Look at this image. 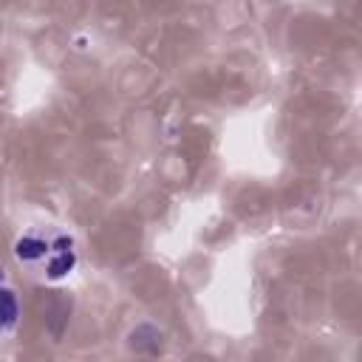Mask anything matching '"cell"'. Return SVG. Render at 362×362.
<instances>
[{"mask_svg":"<svg viewBox=\"0 0 362 362\" xmlns=\"http://www.w3.org/2000/svg\"><path fill=\"white\" fill-rule=\"evenodd\" d=\"M20 320V303L17 294L0 283V334H8Z\"/></svg>","mask_w":362,"mask_h":362,"instance_id":"obj_2","label":"cell"},{"mask_svg":"<svg viewBox=\"0 0 362 362\" xmlns=\"http://www.w3.org/2000/svg\"><path fill=\"white\" fill-rule=\"evenodd\" d=\"M14 257L42 280H59L76 266V243L57 229H28L14 243Z\"/></svg>","mask_w":362,"mask_h":362,"instance_id":"obj_1","label":"cell"}]
</instances>
